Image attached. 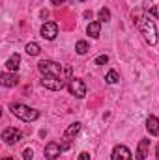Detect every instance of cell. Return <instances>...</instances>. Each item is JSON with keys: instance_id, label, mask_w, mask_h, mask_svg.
Masks as SVG:
<instances>
[{"instance_id": "obj_2", "label": "cell", "mask_w": 159, "mask_h": 160, "mask_svg": "<svg viewBox=\"0 0 159 160\" xmlns=\"http://www.w3.org/2000/svg\"><path fill=\"white\" fill-rule=\"evenodd\" d=\"M38 71L43 77H56V78L66 77V67L60 65L58 62H52V60H41L38 63Z\"/></svg>"}, {"instance_id": "obj_13", "label": "cell", "mask_w": 159, "mask_h": 160, "mask_svg": "<svg viewBox=\"0 0 159 160\" xmlns=\"http://www.w3.org/2000/svg\"><path fill=\"white\" fill-rule=\"evenodd\" d=\"M146 130L150 136H159V119L156 116H150L146 119Z\"/></svg>"}, {"instance_id": "obj_28", "label": "cell", "mask_w": 159, "mask_h": 160, "mask_svg": "<svg viewBox=\"0 0 159 160\" xmlns=\"http://www.w3.org/2000/svg\"><path fill=\"white\" fill-rule=\"evenodd\" d=\"M79 2H84V0H79Z\"/></svg>"}, {"instance_id": "obj_14", "label": "cell", "mask_w": 159, "mask_h": 160, "mask_svg": "<svg viewBox=\"0 0 159 160\" xmlns=\"http://www.w3.org/2000/svg\"><path fill=\"white\" fill-rule=\"evenodd\" d=\"M99 32H101V22H99V21H92V22L86 26V34H88L92 39H97V38H99Z\"/></svg>"}, {"instance_id": "obj_7", "label": "cell", "mask_w": 159, "mask_h": 160, "mask_svg": "<svg viewBox=\"0 0 159 160\" xmlns=\"http://www.w3.org/2000/svg\"><path fill=\"white\" fill-rule=\"evenodd\" d=\"M21 138H23V132H21L19 128H15V127H8V128H4V132H2V140H4L8 145L17 143Z\"/></svg>"}, {"instance_id": "obj_11", "label": "cell", "mask_w": 159, "mask_h": 160, "mask_svg": "<svg viewBox=\"0 0 159 160\" xmlns=\"http://www.w3.org/2000/svg\"><path fill=\"white\" fill-rule=\"evenodd\" d=\"M150 155V140L148 138H142L137 145V153H135V158L137 160H146V157Z\"/></svg>"}, {"instance_id": "obj_21", "label": "cell", "mask_w": 159, "mask_h": 160, "mask_svg": "<svg viewBox=\"0 0 159 160\" xmlns=\"http://www.w3.org/2000/svg\"><path fill=\"white\" fill-rule=\"evenodd\" d=\"M107 62H109V56L107 54H101V56L96 58V65H105Z\"/></svg>"}, {"instance_id": "obj_3", "label": "cell", "mask_w": 159, "mask_h": 160, "mask_svg": "<svg viewBox=\"0 0 159 160\" xmlns=\"http://www.w3.org/2000/svg\"><path fill=\"white\" fill-rule=\"evenodd\" d=\"M9 110H11V114L15 118H19V119L25 121V123H32V121H36L40 118V112L38 110H34V108H30L26 104H21V102H13L9 106Z\"/></svg>"}, {"instance_id": "obj_19", "label": "cell", "mask_w": 159, "mask_h": 160, "mask_svg": "<svg viewBox=\"0 0 159 160\" xmlns=\"http://www.w3.org/2000/svg\"><path fill=\"white\" fill-rule=\"evenodd\" d=\"M97 21L99 22H109L111 21V9L109 8H101L99 13H97Z\"/></svg>"}, {"instance_id": "obj_16", "label": "cell", "mask_w": 159, "mask_h": 160, "mask_svg": "<svg viewBox=\"0 0 159 160\" xmlns=\"http://www.w3.org/2000/svg\"><path fill=\"white\" fill-rule=\"evenodd\" d=\"M144 11H146L148 15L159 17V0H150V2H146V6H144Z\"/></svg>"}, {"instance_id": "obj_6", "label": "cell", "mask_w": 159, "mask_h": 160, "mask_svg": "<svg viewBox=\"0 0 159 160\" xmlns=\"http://www.w3.org/2000/svg\"><path fill=\"white\" fill-rule=\"evenodd\" d=\"M68 89H69V93H71L73 97H77V99H84V97H86V84H84L80 78H71L69 80Z\"/></svg>"}, {"instance_id": "obj_20", "label": "cell", "mask_w": 159, "mask_h": 160, "mask_svg": "<svg viewBox=\"0 0 159 160\" xmlns=\"http://www.w3.org/2000/svg\"><path fill=\"white\" fill-rule=\"evenodd\" d=\"M118 80H120V75L114 71V69H112V71H109V73H107V77H105V82H107V84H116Z\"/></svg>"}, {"instance_id": "obj_1", "label": "cell", "mask_w": 159, "mask_h": 160, "mask_svg": "<svg viewBox=\"0 0 159 160\" xmlns=\"http://www.w3.org/2000/svg\"><path fill=\"white\" fill-rule=\"evenodd\" d=\"M137 26H139L144 41L150 47H154L157 43V26H156V21H152V15H148L146 11L142 15H139L137 17Z\"/></svg>"}, {"instance_id": "obj_17", "label": "cell", "mask_w": 159, "mask_h": 160, "mask_svg": "<svg viewBox=\"0 0 159 160\" xmlns=\"http://www.w3.org/2000/svg\"><path fill=\"white\" fill-rule=\"evenodd\" d=\"M25 50H26V54H28V56H38V54H40V50H41V47L36 43V41H30V43H26Z\"/></svg>"}, {"instance_id": "obj_10", "label": "cell", "mask_w": 159, "mask_h": 160, "mask_svg": "<svg viewBox=\"0 0 159 160\" xmlns=\"http://www.w3.org/2000/svg\"><path fill=\"white\" fill-rule=\"evenodd\" d=\"M111 158L112 160H133V155H131V151L125 145H114Z\"/></svg>"}, {"instance_id": "obj_25", "label": "cell", "mask_w": 159, "mask_h": 160, "mask_svg": "<svg viewBox=\"0 0 159 160\" xmlns=\"http://www.w3.org/2000/svg\"><path fill=\"white\" fill-rule=\"evenodd\" d=\"M84 19H92V11H84Z\"/></svg>"}, {"instance_id": "obj_22", "label": "cell", "mask_w": 159, "mask_h": 160, "mask_svg": "<svg viewBox=\"0 0 159 160\" xmlns=\"http://www.w3.org/2000/svg\"><path fill=\"white\" fill-rule=\"evenodd\" d=\"M32 157H34V151H32L30 147H26V149L23 151V160H32Z\"/></svg>"}, {"instance_id": "obj_27", "label": "cell", "mask_w": 159, "mask_h": 160, "mask_svg": "<svg viewBox=\"0 0 159 160\" xmlns=\"http://www.w3.org/2000/svg\"><path fill=\"white\" fill-rule=\"evenodd\" d=\"M4 160H13V158H11V157H6V158H4Z\"/></svg>"}, {"instance_id": "obj_8", "label": "cell", "mask_w": 159, "mask_h": 160, "mask_svg": "<svg viewBox=\"0 0 159 160\" xmlns=\"http://www.w3.org/2000/svg\"><path fill=\"white\" fill-rule=\"evenodd\" d=\"M56 36H58V24H56V22L49 21V22H45V24L41 26V38H43V39L52 41Z\"/></svg>"}, {"instance_id": "obj_9", "label": "cell", "mask_w": 159, "mask_h": 160, "mask_svg": "<svg viewBox=\"0 0 159 160\" xmlns=\"http://www.w3.org/2000/svg\"><path fill=\"white\" fill-rule=\"evenodd\" d=\"M60 153H62V147H60V143H56V142H49V143L45 145V151H43V155H45L47 160H56Z\"/></svg>"}, {"instance_id": "obj_18", "label": "cell", "mask_w": 159, "mask_h": 160, "mask_svg": "<svg viewBox=\"0 0 159 160\" xmlns=\"http://www.w3.org/2000/svg\"><path fill=\"white\" fill-rule=\"evenodd\" d=\"M75 50H77V54L84 56V54L90 50V45H88V41H84V39L77 41V43H75Z\"/></svg>"}, {"instance_id": "obj_23", "label": "cell", "mask_w": 159, "mask_h": 160, "mask_svg": "<svg viewBox=\"0 0 159 160\" xmlns=\"http://www.w3.org/2000/svg\"><path fill=\"white\" fill-rule=\"evenodd\" d=\"M77 160H90V153H86V151H82L79 155V158Z\"/></svg>"}, {"instance_id": "obj_26", "label": "cell", "mask_w": 159, "mask_h": 160, "mask_svg": "<svg viewBox=\"0 0 159 160\" xmlns=\"http://www.w3.org/2000/svg\"><path fill=\"white\" fill-rule=\"evenodd\" d=\"M156 158L159 160V143H157V147H156Z\"/></svg>"}, {"instance_id": "obj_12", "label": "cell", "mask_w": 159, "mask_h": 160, "mask_svg": "<svg viewBox=\"0 0 159 160\" xmlns=\"http://www.w3.org/2000/svg\"><path fill=\"white\" fill-rule=\"evenodd\" d=\"M0 84L4 86V88H13V86H17L19 84V77H17V73H2L0 75Z\"/></svg>"}, {"instance_id": "obj_5", "label": "cell", "mask_w": 159, "mask_h": 160, "mask_svg": "<svg viewBox=\"0 0 159 160\" xmlns=\"http://www.w3.org/2000/svg\"><path fill=\"white\" fill-rule=\"evenodd\" d=\"M69 82H66L64 78H56V77H43L41 78V86L51 89V91H62L64 88H68Z\"/></svg>"}, {"instance_id": "obj_15", "label": "cell", "mask_w": 159, "mask_h": 160, "mask_svg": "<svg viewBox=\"0 0 159 160\" xmlns=\"http://www.w3.org/2000/svg\"><path fill=\"white\" fill-rule=\"evenodd\" d=\"M4 65H6V69H8V71L17 73V69H19V65H21V56H19V54L9 56V58H8V62H6Z\"/></svg>"}, {"instance_id": "obj_24", "label": "cell", "mask_w": 159, "mask_h": 160, "mask_svg": "<svg viewBox=\"0 0 159 160\" xmlns=\"http://www.w3.org/2000/svg\"><path fill=\"white\" fill-rule=\"evenodd\" d=\"M51 2H52V4H54V6H60V4H64V2H66V0H51Z\"/></svg>"}, {"instance_id": "obj_4", "label": "cell", "mask_w": 159, "mask_h": 160, "mask_svg": "<svg viewBox=\"0 0 159 160\" xmlns=\"http://www.w3.org/2000/svg\"><path fill=\"white\" fill-rule=\"evenodd\" d=\"M80 127H82V125H80L79 121H75V123H71V125H69V127L64 130V138H62L64 142L60 143L62 151H68V149L71 147V138H75V136L80 132Z\"/></svg>"}]
</instances>
